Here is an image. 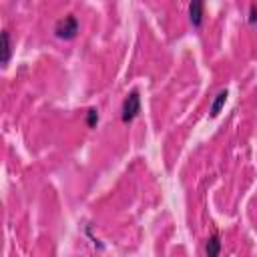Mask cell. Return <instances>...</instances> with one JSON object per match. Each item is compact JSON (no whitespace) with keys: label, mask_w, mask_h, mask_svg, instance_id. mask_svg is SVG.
Returning <instances> with one entry per match:
<instances>
[{"label":"cell","mask_w":257,"mask_h":257,"mask_svg":"<svg viewBox=\"0 0 257 257\" xmlns=\"http://www.w3.org/2000/svg\"><path fill=\"white\" fill-rule=\"evenodd\" d=\"M247 22H249V24H255V22H257V6H255V4H251V6H249Z\"/></svg>","instance_id":"8"},{"label":"cell","mask_w":257,"mask_h":257,"mask_svg":"<svg viewBox=\"0 0 257 257\" xmlns=\"http://www.w3.org/2000/svg\"><path fill=\"white\" fill-rule=\"evenodd\" d=\"M80 30V22L74 14H66L62 18L56 20L54 24V36L60 40H72Z\"/></svg>","instance_id":"1"},{"label":"cell","mask_w":257,"mask_h":257,"mask_svg":"<svg viewBox=\"0 0 257 257\" xmlns=\"http://www.w3.org/2000/svg\"><path fill=\"white\" fill-rule=\"evenodd\" d=\"M203 10H205V4L201 0H193L189 4V20L195 28H199L203 24Z\"/></svg>","instance_id":"3"},{"label":"cell","mask_w":257,"mask_h":257,"mask_svg":"<svg viewBox=\"0 0 257 257\" xmlns=\"http://www.w3.org/2000/svg\"><path fill=\"white\" fill-rule=\"evenodd\" d=\"M96 124H98V110L92 106V108L86 110V126L88 128H94Z\"/></svg>","instance_id":"7"},{"label":"cell","mask_w":257,"mask_h":257,"mask_svg":"<svg viewBox=\"0 0 257 257\" xmlns=\"http://www.w3.org/2000/svg\"><path fill=\"white\" fill-rule=\"evenodd\" d=\"M227 96H229V92H227V88H223V90H219L217 94H215V98H213V102H211V108H209V114L215 118V116H219V112H221V108L225 106V102H227Z\"/></svg>","instance_id":"4"},{"label":"cell","mask_w":257,"mask_h":257,"mask_svg":"<svg viewBox=\"0 0 257 257\" xmlns=\"http://www.w3.org/2000/svg\"><path fill=\"white\" fill-rule=\"evenodd\" d=\"M219 253H221V237H219V233L215 231V233L207 239V243H205V255H207V257H219Z\"/></svg>","instance_id":"5"},{"label":"cell","mask_w":257,"mask_h":257,"mask_svg":"<svg viewBox=\"0 0 257 257\" xmlns=\"http://www.w3.org/2000/svg\"><path fill=\"white\" fill-rule=\"evenodd\" d=\"M12 56V40H10V32L2 30V64L6 66L10 62Z\"/></svg>","instance_id":"6"},{"label":"cell","mask_w":257,"mask_h":257,"mask_svg":"<svg viewBox=\"0 0 257 257\" xmlns=\"http://www.w3.org/2000/svg\"><path fill=\"white\" fill-rule=\"evenodd\" d=\"M141 112V94L139 90H131L124 100H122V108H120V120L122 122H131L139 116Z\"/></svg>","instance_id":"2"}]
</instances>
